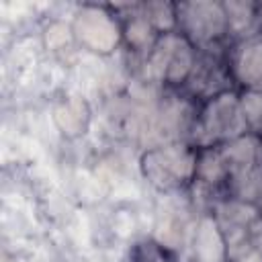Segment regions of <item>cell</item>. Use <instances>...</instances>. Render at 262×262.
<instances>
[{
    "mask_svg": "<svg viewBox=\"0 0 262 262\" xmlns=\"http://www.w3.org/2000/svg\"><path fill=\"white\" fill-rule=\"evenodd\" d=\"M113 10H127L119 14L123 23V45L141 61L160 39V33L143 16L141 4H113Z\"/></svg>",
    "mask_w": 262,
    "mask_h": 262,
    "instance_id": "30bf717a",
    "label": "cell"
},
{
    "mask_svg": "<svg viewBox=\"0 0 262 262\" xmlns=\"http://www.w3.org/2000/svg\"><path fill=\"white\" fill-rule=\"evenodd\" d=\"M51 121L61 137L74 141L88 133L92 123V106L84 96L63 94L51 106Z\"/></svg>",
    "mask_w": 262,
    "mask_h": 262,
    "instance_id": "9c48e42d",
    "label": "cell"
},
{
    "mask_svg": "<svg viewBox=\"0 0 262 262\" xmlns=\"http://www.w3.org/2000/svg\"><path fill=\"white\" fill-rule=\"evenodd\" d=\"M227 66L233 84L242 90H262V35L231 43Z\"/></svg>",
    "mask_w": 262,
    "mask_h": 262,
    "instance_id": "ba28073f",
    "label": "cell"
},
{
    "mask_svg": "<svg viewBox=\"0 0 262 262\" xmlns=\"http://www.w3.org/2000/svg\"><path fill=\"white\" fill-rule=\"evenodd\" d=\"M41 39H43L45 49H49V51H53V53L63 51V49H68V47H72V45L76 43L74 31H72V23H66V20H61V18L49 20V23L43 27Z\"/></svg>",
    "mask_w": 262,
    "mask_h": 262,
    "instance_id": "2e32d148",
    "label": "cell"
},
{
    "mask_svg": "<svg viewBox=\"0 0 262 262\" xmlns=\"http://www.w3.org/2000/svg\"><path fill=\"white\" fill-rule=\"evenodd\" d=\"M260 262H262V258H260Z\"/></svg>",
    "mask_w": 262,
    "mask_h": 262,
    "instance_id": "d6986e66",
    "label": "cell"
},
{
    "mask_svg": "<svg viewBox=\"0 0 262 262\" xmlns=\"http://www.w3.org/2000/svg\"><path fill=\"white\" fill-rule=\"evenodd\" d=\"M192 250L199 262H227L225 237L211 213H203L192 235Z\"/></svg>",
    "mask_w": 262,
    "mask_h": 262,
    "instance_id": "4fadbf2b",
    "label": "cell"
},
{
    "mask_svg": "<svg viewBox=\"0 0 262 262\" xmlns=\"http://www.w3.org/2000/svg\"><path fill=\"white\" fill-rule=\"evenodd\" d=\"M227 90H233V78L227 66V51L199 49L196 63L182 92L201 104Z\"/></svg>",
    "mask_w": 262,
    "mask_h": 262,
    "instance_id": "52a82bcc",
    "label": "cell"
},
{
    "mask_svg": "<svg viewBox=\"0 0 262 262\" xmlns=\"http://www.w3.org/2000/svg\"><path fill=\"white\" fill-rule=\"evenodd\" d=\"M229 27V39L233 43L262 35V2L229 0L223 2Z\"/></svg>",
    "mask_w": 262,
    "mask_h": 262,
    "instance_id": "7c38bea8",
    "label": "cell"
},
{
    "mask_svg": "<svg viewBox=\"0 0 262 262\" xmlns=\"http://www.w3.org/2000/svg\"><path fill=\"white\" fill-rule=\"evenodd\" d=\"M127 262H178V260L172 248H168L166 244L154 237H143L129 248Z\"/></svg>",
    "mask_w": 262,
    "mask_h": 262,
    "instance_id": "9a60e30c",
    "label": "cell"
},
{
    "mask_svg": "<svg viewBox=\"0 0 262 262\" xmlns=\"http://www.w3.org/2000/svg\"><path fill=\"white\" fill-rule=\"evenodd\" d=\"M239 104L248 131L262 137V90H239Z\"/></svg>",
    "mask_w": 262,
    "mask_h": 262,
    "instance_id": "e0dca14e",
    "label": "cell"
},
{
    "mask_svg": "<svg viewBox=\"0 0 262 262\" xmlns=\"http://www.w3.org/2000/svg\"><path fill=\"white\" fill-rule=\"evenodd\" d=\"M260 164H262V154H260Z\"/></svg>",
    "mask_w": 262,
    "mask_h": 262,
    "instance_id": "ac0fdd59",
    "label": "cell"
},
{
    "mask_svg": "<svg viewBox=\"0 0 262 262\" xmlns=\"http://www.w3.org/2000/svg\"><path fill=\"white\" fill-rule=\"evenodd\" d=\"M199 147L190 141L147 145L139 156V172L158 192L174 194L190 190L196 180Z\"/></svg>",
    "mask_w": 262,
    "mask_h": 262,
    "instance_id": "6da1fadb",
    "label": "cell"
},
{
    "mask_svg": "<svg viewBox=\"0 0 262 262\" xmlns=\"http://www.w3.org/2000/svg\"><path fill=\"white\" fill-rule=\"evenodd\" d=\"M260 209H262V207H260Z\"/></svg>",
    "mask_w": 262,
    "mask_h": 262,
    "instance_id": "ffe728a7",
    "label": "cell"
},
{
    "mask_svg": "<svg viewBox=\"0 0 262 262\" xmlns=\"http://www.w3.org/2000/svg\"><path fill=\"white\" fill-rule=\"evenodd\" d=\"M199 49L178 31L160 35L151 51L139 61V82L162 88L182 90L196 63Z\"/></svg>",
    "mask_w": 262,
    "mask_h": 262,
    "instance_id": "3957f363",
    "label": "cell"
},
{
    "mask_svg": "<svg viewBox=\"0 0 262 262\" xmlns=\"http://www.w3.org/2000/svg\"><path fill=\"white\" fill-rule=\"evenodd\" d=\"M178 33H182L196 49H223L229 39L227 14L223 2L190 0L176 2Z\"/></svg>",
    "mask_w": 262,
    "mask_h": 262,
    "instance_id": "8992f818",
    "label": "cell"
},
{
    "mask_svg": "<svg viewBox=\"0 0 262 262\" xmlns=\"http://www.w3.org/2000/svg\"><path fill=\"white\" fill-rule=\"evenodd\" d=\"M221 227L227 248V262L262 258V209L258 205L223 196L209 211Z\"/></svg>",
    "mask_w": 262,
    "mask_h": 262,
    "instance_id": "7a4b0ae2",
    "label": "cell"
},
{
    "mask_svg": "<svg viewBox=\"0 0 262 262\" xmlns=\"http://www.w3.org/2000/svg\"><path fill=\"white\" fill-rule=\"evenodd\" d=\"M141 12L160 35L178 31V8H176V2H162V0H158V2H141Z\"/></svg>",
    "mask_w": 262,
    "mask_h": 262,
    "instance_id": "5bb4252c",
    "label": "cell"
},
{
    "mask_svg": "<svg viewBox=\"0 0 262 262\" xmlns=\"http://www.w3.org/2000/svg\"><path fill=\"white\" fill-rule=\"evenodd\" d=\"M225 168L229 172V182L248 174L260 164V154H262V137L256 133H244L227 143L217 145ZM229 188V186H227Z\"/></svg>",
    "mask_w": 262,
    "mask_h": 262,
    "instance_id": "8fae6325",
    "label": "cell"
},
{
    "mask_svg": "<svg viewBox=\"0 0 262 262\" xmlns=\"http://www.w3.org/2000/svg\"><path fill=\"white\" fill-rule=\"evenodd\" d=\"M244 133H248V125L242 113L239 92L233 88L199 104L188 141L199 149L217 147Z\"/></svg>",
    "mask_w": 262,
    "mask_h": 262,
    "instance_id": "277c9868",
    "label": "cell"
},
{
    "mask_svg": "<svg viewBox=\"0 0 262 262\" xmlns=\"http://www.w3.org/2000/svg\"><path fill=\"white\" fill-rule=\"evenodd\" d=\"M70 23L76 45L94 55H113L123 45L121 16L108 4H78Z\"/></svg>",
    "mask_w": 262,
    "mask_h": 262,
    "instance_id": "5b68a950",
    "label": "cell"
}]
</instances>
